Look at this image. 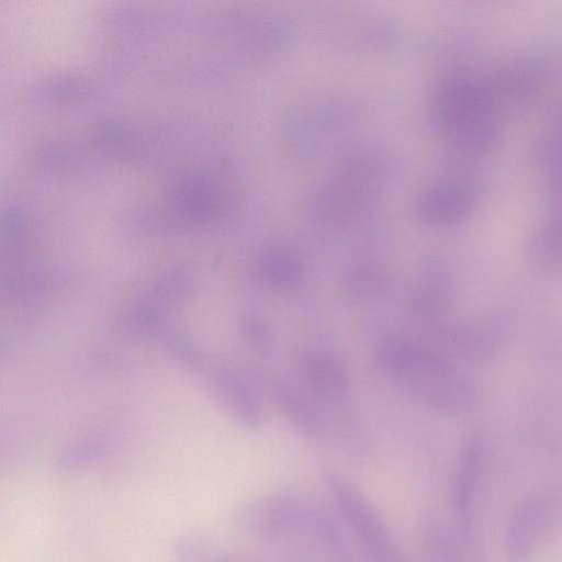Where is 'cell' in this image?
<instances>
[{"label":"cell","instance_id":"7","mask_svg":"<svg viewBox=\"0 0 562 562\" xmlns=\"http://www.w3.org/2000/svg\"><path fill=\"white\" fill-rule=\"evenodd\" d=\"M303 390L321 407L349 401L351 375L346 362L334 351L306 346L296 357Z\"/></svg>","mask_w":562,"mask_h":562},{"label":"cell","instance_id":"1","mask_svg":"<svg viewBox=\"0 0 562 562\" xmlns=\"http://www.w3.org/2000/svg\"><path fill=\"white\" fill-rule=\"evenodd\" d=\"M373 360L384 376L432 408L457 411L470 400V386L462 373L425 342L385 335L374 345Z\"/></svg>","mask_w":562,"mask_h":562},{"label":"cell","instance_id":"12","mask_svg":"<svg viewBox=\"0 0 562 562\" xmlns=\"http://www.w3.org/2000/svg\"><path fill=\"white\" fill-rule=\"evenodd\" d=\"M321 409L326 423L327 437L333 439L340 452L352 461H367L372 454V439L349 401Z\"/></svg>","mask_w":562,"mask_h":562},{"label":"cell","instance_id":"17","mask_svg":"<svg viewBox=\"0 0 562 562\" xmlns=\"http://www.w3.org/2000/svg\"><path fill=\"white\" fill-rule=\"evenodd\" d=\"M173 562H217L220 549L201 533L180 537L173 547Z\"/></svg>","mask_w":562,"mask_h":562},{"label":"cell","instance_id":"6","mask_svg":"<svg viewBox=\"0 0 562 562\" xmlns=\"http://www.w3.org/2000/svg\"><path fill=\"white\" fill-rule=\"evenodd\" d=\"M317 501L292 493H274L240 504L233 524L241 533L261 540L308 533Z\"/></svg>","mask_w":562,"mask_h":562},{"label":"cell","instance_id":"5","mask_svg":"<svg viewBox=\"0 0 562 562\" xmlns=\"http://www.w3.org/2000/svg\"><path fill=\"white\" fill-rule=\"evenodd\" d=\"M314 33L329 44L361 53H383L400 43V29L389 19L361 8L330 5L315 13Z\"/></svg>","mask_w":562,"mask_h":562},{"label":"cell","instance_id":"9","mask_svg":"<svg viewBox=\"0 0 562 562\" xmlns=\"http://www.w3.org/2000/svg\"><path fill=\"white\" fill-rule=\"evenodd\" d=\"M261 380L271 401L300 435L312 442L327 438L324 414L302 386L278 376Z\"/></svg>","mask_w":562,"mask_h":562},{"label":"cell","instance_id":"3","mask_svg":"<svg viewBox=\"0 0 562 562\" xmlns=\"http://www.w3.org/2000/svg\"><path fill=\"white\" fill-rule=\"evenodd\" d=\"M360 106L341 94H322L292 106L281 123V142L295 158H316L358 123Z\"/></svg>","mask_w":562,"mask_h":562},{"label":"cell","instance_id":"2","mask_svg":"<svg viewBox=\"0 0 562 562\" xmlns=\"http://www.w3.org/2000/svg\"><path fill=\"white\" fill-rule=\"evenodd\" d=\"M389 173L376 154H355L322 183L308 201V213L325 228H349L369 220L380 203V184Z\"/></svg>","mask_w":562,"mask_h":562},{"label":"cell","instance_id":"14","mask_svg":"<svg viewBox=\"0 0 562 562\" xmlns=\"http://www.w3.org/2000/svg\"><path fill=\"white\" fill-rule=\"evenodd\" d=\"M480 467L481 447L476 440L471 439L460 451L454 480V510L464 530H469L472 522Z\"/></svg>","mask_w":562,"mask_h":562},{"label":"cell","instance_id":"16","mask_svg":"<svg viewBox=\"0 0 562 562\" xmlns=\"http://www.w3.org/2000/svg\"><path fill=\"white\" fill-rule=\"evenodd\" d=\"M238 329L244 342L256 353L269 355L274 349V335L269 324L255 313L244 314Z\"/></svg>","mask_w":562,"mask_h":562},{"label":"cell","instance_id":"11","mask_svg":"<svg viewBox=\"0 0 562 562\" xmlns=\"http://www.w3.org/2000/svg\"><path fill=\"white\" fill-rule=\"evenodd\" d=\"M254 273L267 288L290 292L301 288L307 277V268L302 256L283 244H271L257 254Z\"/></svg>","mask_w":562,"mask_h":562},{"label":"cell","instance_id":"10","mask_svg":"<svg viewBox=\"0 0 562 562\" xmlns=\"http://www.w3.org/2000/svg\"><path fill=\"white\" fill-rule=\"evenodd\" d=\"M448 286L449 278L443 263L435 256H426L419 263L408 299L411 315L424 324L440 318L447 305Z\"/></svg>","mask_w":562,"mask_h":562},{"label":"cell","instance_id":"8","mask_svg":"<svg viewBox=\"0 0 562 562\" xmlns=\"http://www.w3.org/2000/svg\"><path fill=\"white\" fill-rule=\"evenodd\" d=\"M557 499L548 494L527 498L516 509L507 532V548L516 562H527L541 547L557 517Z\"/></svg>","mask_w":562,"mask_h":562},{"label":"cell","instance_id":"15","mask_svg":"<svg viewBox=\"0 0 562 562\" xmlns=\"http://www.w3.org/2000/svg\"><path fill=\"white\" fill-rule=\"evenodd\" d=\"M390 283L387 270L378 261L364 259L349 265L342 274V288L355 302H369L383 294Z\"/></svg>","mask_w":562,"mask_h":562},{"label":"cell","instance_id":"4","mask_svg":"<svg viewBox=\"0 0 562 562\" xmlns=\"http://www.w3.org/2000/svg\"><path fill=\"white\" fill-rule=\"evenodd\" d=\"M322 480L338 516L368 562H397L398 549L389 526L359 487L333 468L323 469Z\"/></svg>","mask_w":562,"mask_h":562},{"label":"cell","instance_id":"13","mask_svg":"<svg viewBox=\"0 0 562 562\" xmlns=\"http://www.w3.org/2000/svg\"><path fill=\"white\" fill-rule=\"evenodd\" d=\"M468 193L459 187L437 184L422 192L416 202L417 216L434 226L453 224L468 210Z\"/></svg>","mask_w":562,"mask_h":562}]
</instances>
